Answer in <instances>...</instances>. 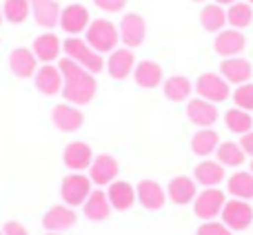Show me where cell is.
Masks as SVG:
<instances>
[{
	"label": "cell",
	"instance_id": "obj_1",
	"mask_svg": "<svg viewBox=\"0 0 253 235\" xmlns=\"http://www.w3.org/2000/svg\"><path fill=\"white\" fill-rule=\"evenodd\" d=\"M58 69L62 74V96H65V100L76 107L89 105L98 91V82L91 71L80 67L71 58H62L58 62Z\"/></svg>",
	"mask_w": 253,
	"mask_h": 235
},
{
	"label": "cell",
	"instance_id": "obj_2",
	"mask_svg": "<svg viewBox=\"0 0 253 235\" xmlns=\"http://www.w3.org/2000/svg\"><path fill=\"white\" fill-rule=\"evenodd\" d=\"M62 51L67 53V58H71L74 62H78L80 67H84V69L91 71V74H100V71L105 69L102 53L91 49L87 44V40L78 38V36H69V38L62 42Z\"/></svg>",
	"mask_w": 253,
	"mask_h": 235
},
{
	"label": "cell",
	"instance_id": "obj_3",
	"mask_svg": "<svg viewBox=\"0 0 253 235\" xmlns=\"http://www.w3.org/2000/svg\"><path fill=\"white\" fill-rule=\"evenodd\" d=\"M87 44L91 49H96L98 53H111L116 47H118L120 40V31L118 27L111 20H105V18H98V20H91L87 27Z\"/></svg>",
	"mask_w": 253,
	"mask_h": 235
},
{
	"label": "cell",
	"instance_id": "obj_4",
	"mask_svg": "<svg viewBox=\"0 0 253 235\" xmlns=\"http://www.w3.org/2000/svg\"><path fill=\"white\" fill-rule=\"evenodd\" d=\"M91 178H87V175H83V173H71V175H67L65 180H62V184H60V197H62V202H65L67 206H80V204H84L87 202V197H89V193L93 191L91 189Z\"/></svg>",
	"mask_w": 253,
	"mask_h": 235
},
{
	"label": "cell",
	"instance_id": "obj_5",
	"mask_svg": "<svg viewBox=\"0 0 253 235\" xmlns=\"http://www.w3.org/2000/svg\"><path fill=\"white\" fill-rule=\"evenodd\" d=\"M222 224L231 231H245L253 224V209L247 200H227L222 206Z\"/></svg>",
	"mask_w": 253,
	"mask_h": 235
},
{
	"label": "cell",
	"instance_id": "obj_6",
	"mask_svg": "<svg viewBox=\"0 0 253 235\" xmlns=\"http://www.w3.org/2000/svg\"><path fill=\"white\" fill-rule=\"evenodd\" d=\"M196 93L198 98L209 102H224L229 96H231V84L222 78L220 74H202L196 82Z\"/></svg>",
	"mask_w": 253,
	"mask_h": 235
},
{
	"label": "cell",
	"instance_id": "obj_7",
	"mask_svg": "<svg viewBox=\"0 0 253 235\" xmlns=\"http://www.w3.org/2000/svg\"><path fill=\"white\" fill-rule=\"evenodd\" d=\"M224 202H227L224 193L220 191V189L211 187V189H205L202 193L196 196V200H193V211H196V215L200 220L209 222V220L218 218V215L222 213Z\"/></svg>",
	"mask_w": 253,
	"mask_h": 235
},
{
	"label": "cell",
	"instance_id": "obj_8",
	"mask_svg": "<svg viewBox=\"0 0 253 235\" xmlns=\"http://www.w3.org/2000/svg\"><path fill=\"white\" fill-rule=\"evenodd\" d=\"M76 222H78V215L67 204L51 206L42 218V227H44V231H49V233H65V231H69V229H74Z\"/></svg>",
	"mask_w": 253,
	"mask_h": 235
},
{
	"label": "cell",
	"instance_id": "obj_9",
	"mask_svg": "<svg viewBox=\"0 0 253 235\" xmlns=\"http://www.w3.org/2000/svg\"><path fill=\"white\" fill-rule=\"evenodd\" d=\"M118 160L109 153H100V156L93 157L91 166H89V178H91L93 184L98 187H109L116 178H118Z\"/></svg>",
	"mask_w": 253,
	"mask_h": 235
},
{
	"label": "cell",
	"instance_id": "obj_10",
	"mask_svg": "<svg viewBox=\"0 0 253 235\" xmlns=\"http://www.w3.org/2000/svg\"><path fill=\"white\" fill-rule=\"evenodd\" d=\"M120 40L125 42L126 49H135L144 42V36H147V25H144V18L140 13H126L120 20Z\"/></svg>",
	"mask_w": 253,
	"mask_h": 235
},
{
	"label": "cell",
	"instance_id": "obj_11",
	"mask_svg": "<svg viewBox=\"0 0 253 235\" xmlns=\"http://www.w3.org/2000/svg\"><path fill=\"white\" fill-rule=\"evenodd\" d=\"M89 22H91V13H89V9L84 4H67L60 11V22L58 25L62 27L65 34L76 36L87 31Z\"/></svg>",
	"mask_w": 253,
	"mask_h": 235
},
{
	"label": "cell",
	"instance_id": "obj_12",
	"mask_svg": "<svg viewBox=\"0 0 253 235\" xmlns=\"http://www.w3.org/2000/svg\"><path fill=\"white\" fill-rule=\"evenodd\" d=\"M93 151L87 142H69L62 151V162L67 169H71L74 173H83L91 166L93 162Z\"/></svg>",
	"mask_w": 253,
	"mask_h": 235
},
{
	"label": "cell",
	"instance_id": "obj_13",
	"mask_svg": "<svg viewBox=\"0 0 253 235\" xmlns=\"http://www.w3.org/2000/svg\"><path fill=\"white\" fill-rule=\"evenodd\" d=\"M247 47V38L240 29H222L218 31L213 40V49L218 56L222 58H233V56H240Z\"/></svg>",
	"mask_w": 253,
	"mask_h": 235
},
{
	"label": "cell",
	"instance_id": "obj_14",
	"mask_svg": "<svg viewBox=\"0 0 253 235\" xmlns=\"http://www.w3.org/2000/svg\"><path fill=\"white\" fill-rule=\"evenodd\" d=\"M220 76L227 80L229 84H245L251 80L253 76V67L247 58H240V56H233V58H224L220 62Z\"/></svg>",
	"mask_w": 253,
	"mask_h": 235
},
{
	"label": "cell",
	"instance_id": "obj_15",
	"mask_svg": "<svg viewBox=\"0 0 253 235\" xmlns=\"http://www.w3.org/2000/svg\"><path fill=\"white\" fill-rule=\"evenodd\" d=\"M51 120H53V124H56V129L65 131V133H74V131H78L80 126H83L84 116H83V111H80L76 105L65 102V105H56V107H53Z\"/></svg>",
	"mask_w": 253,
	"mask_h": 235
},
{
	"label": "cell",
	"instance_id": "obj_16",
	"mask_svg": "<svg viewBox=\"0 0 253 235\" xmlns=\"http://www.w3.org/2000/svg\"><path fill=\"white\" fill-rule=\"evenodd\" d=\"M187 118L200 129H209L218 120V109L213 102L202 100V98H193L187 102Z\"/></svg>",
	"mask_w": 253,
	"mask_h": 235
},
{
	"label": "cell",
	"instance_id": "obj_17",
	"mask_svg": "<svg viewBox=\"0 0 253 235\" xmlns=\"http://www.w3.org/2000/svg\"><path fill=\"white\" fill-rule=\"evenodd\" d=\"M135 196H138V202L147 211H160L167 202V191L156 180H142L135 187Z\"/></svg>",
	"mask_w": 253,
	"mask_h": 235
},
{
	"label": "cell",
	"instance_id": "obj_18",
	"mask_svg": "<svg viewBox=\"0 0 253 235\" xmlns=\"http://www.w3.org/2000/svg\"><path fill=\"white\" fill-rule=\"evenodd\" d=\"M135 69V56L131 49H114L107 58V71L114 80H125L133 74Z\"/></svg>",
	"mask_w": 253,
	"mask_h": 235
},
{
	"label": "cell",
	"instance_id": "obj_19",
	"mask_svg": "<svg viewBox=\"0 0 253 235\" xmlns=\"http://www.w3.org/2000/svg\"><path fill=\"white\" fill-rule=\"evenodd\" d=\"M9 69L16 78H31L38 71V58L31 49L27 47H18L11 51L9 56Z\"/></svg>",
	"mask_w": 253,
	"mask_h": 235
},
{
	"label": "cell",
	"instance_id": "obj_20",
	"mask_svg": "<svg viewBox=\"0 0 253 235\" xmlns=\"http://www.w3.org/2000/svg\"><path fill=\"white\" fill-rule=\"evenodd\" d=\"M107 197H109L111 209L116 211H129L138 202L135 189L129 182H125V180H114L109 184V189H107Z\"/></svg>",
	"mask_w": 253,
	"mask_h": 235
},
{
	"label": "cell",
	"instance_id": "obj_21",
	"mask_svg": "<svg viewBox=\"0 0 253 235\" xmlns=\"http://www.w3.org/2000/svg\"><path fill=\"white\" fill-rule=\"evenodd\" d=\"M196 184L198 182L193 178H187V175H175V178L169 182V187H167V196H169L171 202L184 206V204H189V202L196 200V196H198Z\"/></svg>",
	"mask_w": 253,
	"mask_h": 235
},
{
	"label": "cell",
	"instance_id": "obj_22",
	"mask_svg": "<svg viewBox=\"0 0 253 235\" xmlns=\"http://www.w3.org/2000/svg\"><path fill=\"white\" fill-rule=\"evenodd\" d=\"M31 11H34V20L44 29H53L60 22V4L58 0H29Z\"/></svg>",
	"mask_w": 253,
	"mask_h": 235
},
{
	"label": "cell",
	"instance_id": "obj_23",
	"mask_svg": "<svg viewBox=\"0 0 253 235\" xmlns=\"http://www.w3.org/2000/svg\"><path fill=\"white\" fill-rule=\"evenodd\" d=\"M36 89L44 96H56L62 93V74L58 67L53 65H42L36 71Z\"/></svg>",
	"mask_w": 253,
	"mask_h": 235
},
{
	"label": "cell",
	"instance_id": "obj_24",
	"mask_svg": "<svg viewBox=\"0 0 253 235\" xmlns=\"http://www.w3.org/2000/svg\"><path fill=\"white\" fill-rule=\"evenodd\" d=\"M83 209H84V218L91 220V222H102V220H107L111 213L109 197H107V193L102 191V189H96V191L89 193Z\"/></svg>",
	"mask_w": 253,
	"mask_h": 235
},
{
	"label": "cell",
	"instance_id": "obj_25",
	"mask_svg": "<svg viewBox=\"0 0 253 235\" xmlns=\"http://www.w3.org/2000/svg\"><path fill=\"white\" fill-rule=\"evenodd\" d=\"M193 180H196L198 184H202L205 189L218 187L224 180V166L213 160H202L200 164L193 169Z\"/></svg>",
	"mask_w": 253,
	"mask_h": 235
},
{
	"label": "cell",
	"instance_id": "obj_26",
	"mask_svg": "<svg viewBox=\"0 0 253 235\" xmlns=\"http://www.w3.org/2000/svg\"><path fill=\"white\" fill-rule=\"evenodd\" d=\"M133 80L142 89H156L158 84H162V67L153 60L138 62L133 69Z\"/></svg>",
	"mask_w": 253,
	"mask_h": 235
},
{
	"label": "cell",
	"instance_id": "obj_27",
	"mask_svg": "<svg viewBox=\"0 0 253 235\" xmlns=\"http://www.w3.org/2000/svg\"><path fill=\"white\" fill-rule=\"evenodd\" d=\"M62 51V42L56 34H42L34 40V53L44 65H51Z\"/></svg>",
	"mask_w": 253,
	"mask_h": 235
},
{
	"label": "cell",
	"instance_id": "obj_28",
	"mask_svg": "<svg viewBox=\"0 0 253 235\" xmlns=\"http://www.w3.org/2000/svg\"><path fill=\"white\" fill-rule=\"evenodd\" d=\"M162 91H165V98L171 102H184L193 91V84L189 78L184 76H171L162 82Z\"/></svg>",
	"mask_w": 253,
	"mask_h": 235
},
{
	"label": "cell",
	"instance_id": "obj_29",
	"mask_svg": "<svg viewBox=\"0 0 253 235\" xmlns=\"http://www.w3.org/2000/svg\"><path fill=\"white\" fill-rule=\"evenodd\" d=\"M220 147V138L213 129H200L193 133L191 138V151L200 157H207L211 153H215Z\"/></svg>",
	"mask_w": 253,
	"mask_h": 235
},
{
	"label": "cell",
	"instance_id": "obj_30",
	"mask_svg": "<svg viewBox=\"0 0 253 235\" xmlns=\"http://www.w3.org/2000/svg\"><path fill=\"white\" fill-rule=\"evenodd\" d=\"M227 191L236 200H253V173L251 171H238L229 178Z\"/></svg>",
	"mask_w": 253,
	"mask_h": 235
},
{
	"label": "cell",
	"instance_id": "obj_31",
	"mask_svg": "<svg viewBox=\"0 0 253 235\" xmlns=\"http://www.w3.org/2000/svg\"><path fill=\"white\" fill-rule=\"evenodd\" d=\"M227 22L231 25V29H247V27L253 22V7L249 2H242V0H238V2L229 4L227 9Z\"/></svg>",
	"mask_w": 253,
	"mask_h": 235
},
{
	"label": "cell",
	"instance_id": "obj_32",
	"mask_svg": "<svg viewBox=\"0 0 253 235\" xmlns=\"http://www.w3.org/2000/svg\"><path fill=\"white\" fill-rule=\"evenodd\" d=\"M224 124H227V129L231 131V133L245 135V133H249V131H253V116L249 111L233 107V109H229L227 114H224Z\"/></svg>",
	"mask_w": 253,
	"mask_h": 235
},
{
	"label": "cell",
	"instance_id": "obj_33",
	"mask_svg": "<svg viewBox=\"0 0 253 235\" xmlns=\"http://www.w3.org/2000/svg\"><path fill=\"white\" fill-rule=\"evenodd\" d=\"M200 25L211 34L222 31V27L227 25V11L222 9V4H207L200 13Z\"/></svg>",
	"mask_w": 253,
	"mask_h": 235
},
{
	"label": "cell",
	"instance_id": "obj_34",
	"mask_svg": "<svg viewBox=\"0 0 253 235\" xmlns=\"http://www.w3.org/2000/svg\"><path fill=\"white\" fill-rule=\"evenodd\" d=\"M215 156H218V162L222 166H240L245 164L247 153L242 151V147L238 142H222L215 151Z\"/></svg>",
	"mask_w": 253,
	"mask_h": 235
},
{
	"label": "cell",
	"instance_id": "obj_35",
	"mask_svg": "<svg viewBox=\"0 0 253 235\" xmlns=\"http://www.w3.org/2000/svg\"><path fill=\"white\" fill-rule=\"evenodd\" d=\"M29 11H31V4L29 0H7L2 4V16L4 20H9L11 25H20L29 18Z\"/></svg>",
	"mask_w": 253,
	"mask_h": 235
},
{
	"label": "cell",
	"instance_id": "obj_36",
	"mask_svg": "<svg viewBox=\"0 0 253 235\" xmlns=\"http://www.w3.org/2000/svg\"><path fill=\"white\" fill-rule=\"evenodd\" d=\"M233 102L238 109L253 111V82H245L240 87H236L233 91Z\"/></svg>",
	"mask_w": 253,
	"mask_h": 235
},
{
	"label": "cell",
	"instance_id": "obj_37",
	"mask_svg": "<svg viewBox=\"0 0 253 235\" xmlns=\"http://www.w3.org/2000/svg\"><path fill=\"white\" fill-rule=\"evenodd\" d=\"M196 235H233V231L224 227L222 222H213V220H209V222L200 224V229L196 231Z\"/></svg>",
	"mask_w": 253,
	"mask_h": 235
},
{
	"label": "cell",
	"instance_id": "obj_38",
	"mask_svg": "<svg viewBox=\"0 0 253 235\" xmlns=\"http://www.w3.org/2000/svg\"><path fill=\"white\" fill-rule=\"evenodd\" d=\"M93 4H96L98 9H102V11H109V13H118L125 9L126 0H93Z\"/></svg>",
	"mask_w": 253,
	"mask_h": 235
},
{
	"label": "cell",
	"instance_id": "obj_39",
	"mask_svg": "<svg viewBox=\"0 0 253 235\" xmlns=\"http://www.w3.org/2000/svg\"><path fill=\"white\" fill-rule=\"evenodd\" d=\"M2 235H29V231L20 222H7L2 227Z\"/></svg>",
	"mask_w": 253,
	"mask_h": 235
},
{
	"label": "cell",
	"instance_id": "obj_40",
	"mask_svg": "<svg viewBox=\"0 0 253 235\" xmlns=\"http://www.w3.org/2000/svg\"><path fill=\"white\" fill-rule=\"evenodd\" d=\"M240 147H242V151H245L247 156L253 157V131H249V133H245V135H242V140H240Z\"/></svg>",
	"mask_w": 253,
	"mask_h": 235
},
{
	"label": "cell",
	"instance_id": "obj_41",
	"mask_svg": "<svg viewBox=\"0 0 253 235\" xmlns=\"http://www.w3.org/2000/svg\"><path fill=\"white\" fill-rule=\"evenodd\" d=\"M213 2H215V4H222V7H224V4H227V7H229V4L238 2V0H213Z\"/></svg>",
	"mask_w": 253,
	"mask_h": 235
},
{
	"label": "cell",
	"instance_id": "obj_42",
	"mask_svg": "<svg viewBox=\"0 0 253 235\" xmlns=\"http://www.w3.org/2000/svg\"><path fill=\"white\" fill-rule=\"evenodd\" d=\"M4 20V16H2V7H0V22H2Z\"/></svg>",
	"mask_w": 253,
	"mask_h": 235
},
{
	"label": "cell",
	"instance_id": "obj_43",
	"mask_svg": "<svg viewBox=\"0 0 253 235\" xmlns=\"http://www.w3.org/2000/svg\"><path fill=\"white\" fill-rule=\"evenodd\" d=\"M44 235H60V233H49V231H47V233H44Z\"/></svg>",
	"mask_w": 253,
	"mask_h": 235
},
{
	"label": "cell",
	"instance_id": "obj_44",
	"mask_svg": "<svg viewBox=\"0 0 253 235\" xmlns=\"http://www.w3.org/2000/svg\"><path fill=\"white\" fill-rule=\"evenodd\" d=\"M247 2H249V4H253V0H247Z\"/></svg>",
	"mask_w": 253,
	"mask_h": 235
},
{
	"label": "cell",
	"instance_id": "obj_45",
	"mask_svg": "<svg viewBox=\"0 0 253 235\" xmlns=\"http://www.w3.org/2000/svg\"><path fill=\"white\" fill-rule=\"evenodd\" d=\"M251 173H253V162H251Z\"/></svg>",
	"mask_w": 253,
	"mask_h": 235
},
{
	"label": "cell",
	"instance_id": "obj_46",
	"mask_svg": "<svg viewBox=\"0 0 253 235\" xmlns=\"http://www.w3.org/2000/svg\"><path fill=\"white\" fill-rule=\"evenodd\" d=\"M193 2H202V0H193Z\"/></svg>",
	"mask_w": 253,
	"mask_h": 235
},
{
	"label": "cell",
	"instance_id": "obj_47",
	"mask_svg": "<svg viewBox=\"0 0 253 235\" xmlns=\"http://www.w3.org/2000/svg\"><path fill=\"white\" fill-rule=\"evenodd\" d=\"M0 235H2V231H0Z\"/></svg>",
	"mask_w": 253,
	"mask_h": 235
}]
</instances>
